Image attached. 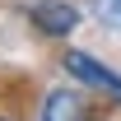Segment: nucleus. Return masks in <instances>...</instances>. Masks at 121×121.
<instances>
[{"mask_svg": "<svg viewBox=\"0 0 121 121\" xmlns=\"http://www.w3.org/2000/svg\"><path fill=\"white\" fill-rule=\"evenodd\" d=\"M60 70L70 75V84H79V89H93V93H103L107 103H117V107H121V75L112 70V65H103L93 51L65 47V51H60Z\"/></svg>", "mask_w": 121, "mask_h": 121, "instance_id": "obj_1", "label": "nucleus"}, {"mask_svg": "<svg viewBox=\"0 0 121 121\" xmlns=\"http://www.w3.org/2000/svg\"><path fill=\"white\" fill-rule=\"evenodd\" d=\"M37 121H98V117H93L89 89H79V84H56V89H42Z\"/></svg>", "mask_w": 121, "mask_h": 121, "instance_id": "obj_2", "label": "nucleus"}, {"mask_svg": "<svg viewBox=\"0 0 121 121\" xmlns=\"http://www.w3.org/2000/svg\"><path fill=\"white\" fill-rule=\"evenodd\" d=\"M23 14L42 37H56V42L79 28V9L70 0H23Z\"/></svg>", "mask_w": 121, "mask_h": 121, "instance_id": "obj_3", "label": "nucleus"}, {"mask_svg": "<svg viewBox=\"0 0 121 121\" xmlns=\"http://www.w3.org/2000/svg\"><path fill=\"white\" fill-rule=\"evenodd\" d=\"M93 9H98L103 23H117L121 28V0H93Z\"/></svg>", "mask_w": 121, "mask_h": 121, "instance_id": "obj_4", "label": "nucleus"}, {"mask_svg": "<svg viewBox=\"0 0 121 121\" xmlns=\"http://www.w3.org/2000/svg\"><path fill=\"white\" fill-rule=\"evenodd\" d=\"M0 121H14V117H0Z\"/></svg>", "mask_w": 121, "mask_h": 121, "instance_id": "obj_5", "label": "nucleus"}, {"mask_svg": "<svg viewBox=\"0 0 121 121\" xmlns=\"http://www.w3.org/2000/svg\"><path fill=\"white\" fill-rule=\"evenodd\" d=\"M98 121H107V117H98Z\"/></svg>", "mask_w": 121, "mask_h": 121, "instance_id": "obj_6", "label": "nucleus"}]
</instances>
